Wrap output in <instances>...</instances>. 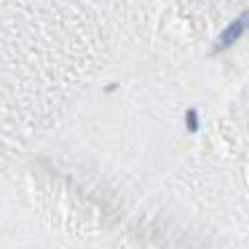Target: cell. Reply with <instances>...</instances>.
<instances>
[{
	"mask_svg": "<svg viewBox=\"0 0 249 249\" xmlns=\"http://www.w3.org/2000/svg\"><path fill=\"white\" fill-rule=\"evenodd\" d=\"M249 27V11L244 14V17H238L236 22L231 24V27L225 30V33H222V38H220V43H217V51H222V49H228V46L231 43H236L238 38H241V33L244 30Z\"/></svg>",
	"mask_w": 249,
	"mask_h": 249,
	"instance_id": "1",
	"label": "cell"
}]
</instances>
